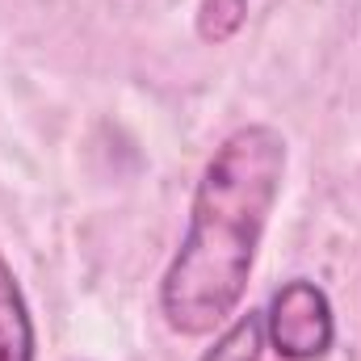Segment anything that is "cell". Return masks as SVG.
<instances>
[{"mask_svg":"<svg viewBox=\"0 0 361 361\" xmlns=\"http://www.w3.org/2000/svg\"><path fill=\"white\" fill-rule=\"evenodd\" d=\"M0 361H34V319L4 257H0Z\"/></svg>","mask_w":361,"mask_h":361,"instance_id":"3957f363","label":"cell"},{"mask_svg":"<svg viewBox=\"0 0 361 361\" xmlns=\"http://www.w3.org/2000/svg\"><path fill=\"white\" fill-rule=\"evenodd\" d=\"M261 349H265V315L248 311L219 332V341L202 353V361H261Z\"/></svg>","mask_w":361,"mask_h":361,"instance_id":"277c9868","label":"cell"},{"mask_svg":"<svg viewBox=\"0 0 361 361\" xmlns=\"http://www.w3.org/2000/svg\"><path fill=\"white\" fill-rule=\"evenodd\" d=\"M332 336H336L332 302L315 281L294 277L269 298L265 341L281 361H319L332 349Z\"/></svg>","mask_w":361,"mask_h":361,"instance_id":"7a4b0ae2","label":"cell"},{"mask_svg":"<svg viewBox=\"0 0 361 361\" xmlns=\"http://www.w3.org/2000/svg\"><path fill=\"white\" fill-rule=\"evenodd\" d=\"M244 17H248V0H202V8H197V34H202V42L219 47V42H227V38L240 34Z\"/></svg>","mask_w":361,"mask_h":361,"instance_id":"5b68a950","label":"cell"},{"mask_svg":"<svg viewBox=\"0 0 361 361\" xmlns=\"http://www.w3.org/2000/svg\"><path fill=\"white\" fill-rule=\"evenodd\" d=\"M286 139L273 126H240L202 169L189 227L160 281V311L180 336H210L240 307L269 210L281 193Z\"/></svg>","mask_w":361,"mask_h":361,"instance_id":"6da1fadb","label":"cell"}]
</instances>
